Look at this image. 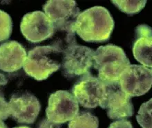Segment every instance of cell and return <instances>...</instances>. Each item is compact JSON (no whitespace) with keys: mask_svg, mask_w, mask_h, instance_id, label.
<instances>
[{"mask_svg":"<svg viewBox=\"0 0 152 128\" xmlns=\"http://www.w3.org/2000/svg\"><path fill=\"white\" fill-rule=\"evenodd\" d=\"M115 26L108 10L102 6H94L80 12L74 30L86 42H104L110 38Z\"/></svg>","mask_w":152,"mask_h":128,"instance_id":"cell-1","label":"cell"},{"mask_svg":"<svg viewBox=\"0 0 152 128\" xmlns=\"http://www.w3.org/2000/svg\"><path fill=\"white\" fill-rule=\"evenodd\" d=\"M129 65L125 52L119 46L108 44L94 51L93 66L98 71V78L104 84L119 81L122 72Z\"/></svg>","mask_w":152,"mask_h":128,"instance_id":"cell-2","label":"cell"},{"mask_svg":"<svg viewBox=\"0 0 152 128\" xmlns=\"http://www.w3.org/2000/svg\"><path fill=\"white\" fill-rule=\"evenodd\" d=\"M62 53L51 46H36L28 52L24 70L28 76L41 81L62 66Z\"/></svg>","mask_w":152,"mask_h":128,"instance_id":"cell-3","label":"cell"},{"mask_svg":"<svg viewBox=\"0 0 152 128\" xmlns=\"http://www.w3.org/2000/svg\"><path fill=\"white\" fill-rule=\"evenodd\" d=\"M94 50L85 46L73 44L62 53V74L66 79L82 77L90 73L94 64Z\"/></svg>","mask_w":152,"mask_h":128,"instance_id":"cell-4","label":"cell"},{"mask_svg":"<svg viewBox=\"0 0 152 128\" xmlns=\"http://www.w3.org/2000/svg\"><path fill=\"white\" fill-rule=\"evenodd\" d=\"M105 85L106 94L100 106L107 110L109 118L122 120L132 117L134 114V108L131 96L122 90L119 81Z\"/></svg>","mask_w":152,"mask_h":128,"instance_id":"cell-5","label":"cell"},{"mask_svg":"<svg viewBox=\"0 0 152 128\" xmlns=\"http://www.w3.org/2000/svg\"><path fill=\"white\" fill-rule=\"evenodd\" d=\"M79 112V103L66 90H58L50 95L46 110L47 119L56 124L71 121Z\"/></svg>","mask_w":152,"mask_h":128,"instance_id":"cell-6","label":"cell"},{"mask_svg":"<svg viewBox=\"0 0 152 128\" xmlns=\"http://www.w3.org/2000/svg\"><path fill=\"white\" fill-rule=\"evenodd\" d=\"M46 15L54 26L55 31L75 33L74 26L80 8L75 1H48L43 6Z\"/></svg>","mask_w":152,"mask_h":128,"instance_id":"cell-7","label":"cell"},{"mask_svg":"<svg viewBox=\"0 0 152 128\" xmlns=\"http://www.w3.org/2000/svg\"><path fill=\"white\" fill-rule=\"evenodd\" d=\"M78 103L85 108L100 106L106 94V85L90 73L80 77L71 89Z\"/></svg>","mask_w":152,"mask_h":128,"instance_id":"cell-8","label":"cell"},{"mask_svg":"<svg viewBox=\"0 0 152 128\" xmlns=\"http://www.w3.org/2000/svg\"><path fill=\"white\" fill-rule=\"evenodd\" d=\"M122 90L131 97L145 95L152 86V72L140 65H129L120 77Z\"/></svg>","mask_w":152,"mask_h":128,"instance_id":"cell-9","label":"cell"},{"mask_svg":"<svg viewBox=\"0 0 152 128\" xmlns=\"http://www.w3.org/2000/svg\"><path fill=\"white\" fill-rule=\"evenodd\" d=\"M20 29L26 40L33 43L50 39L55 32L51 21L40 10L25 14L21 22Z\"/></svg>","mask_w":152,"mask_h":128,"instance_id":"cell-10","label":"cell"},{"mask_svg":"<svg viewBox=\"0 0 152 128\" xmlns=\"http://www.w3.org/2000/svg\"><path fill=\"white\" fill-rule=\"evenodd\" d=\"M8 104L10 116L20 124H32L41 110L39 100L28 92L13 94Z\"/></svg>","mask_w":152,"mask_h":128,"instance_id":"cell-11","label":"cell"},{"mask_svg":"<svg viewBox=\"0 0 152 128\" xmlns=\"http://www.w3.org/2000/svg\"><path fill=\"white\" fill-rule=\"evenodd\" d=\"M26 52L18 41H10L0 45V70L14 72L24 67Z\"/></svg>","mask_w":152,"mask_h":128,"instance_id":"cell-12","label":"cell"},{"mask_svg":"<svg viewBox=\"0 0 152 128\" xmlns=\"http://www.w3.org/2000/svg\"><path fill=\"white\" fill-rule=\"evenodd\" d=\"M133 54L142 66L152 68V33L145 35H136L133 46Z\"/></svg>","mask_w":152,"mask_h":128,"instance_id":"cell-13","label":"cell"},{"mask_svg":"<svg viewBox=\"0 0 152 128\" xmlns=\"http://www.w3.org/2000/svg\"><path fill=\"white\" fill-rule=\"evenodd\" d=\"M99 120L92 113L79 112L69 123L68 128H98Z\"/></svg>","mask_w":152,"mask_h":128,"instance_id":"cell-14","label":"cell"},{"mask_svg":"<svg viewBox=\"0 0 152 128\" xmlns=\"http://www.w3.org/2000/svg\"><path fill=\"white\" fill-rule=\"evenodd\" d=\"M146 0L144 1H117L113 0L111 3L114 4L120 10L128 15H134L138 14L145 8L147 4Z\"/></svg>","mask_w":152,"mask_h":128,"instance_id":"cell-15","label":"cell"},{"mask_svg":"<svg viewBox=\"0 0 152 128\" xmlns=\"http://www.w3.org/2000/svg\"><path fill=\"white\" fill-rule=\"evenodd\" d=\"M136 120L142 128H152V98L141 105Z\"/></svg>","mask_w":152,"mask_h":128,"instance_id":"cell-16","label":"cell"},{"mask_svg":"<svg viewBox=\"0 0 152 128\" xmlns=\"http://www.w3.org/2000/svg\"><path fill=\"white\" fill-rule=\"evenodd\" d=\"M12 32L11 17L7 12L0 10V42L8 40Z\"/></svg>","mask_w":152,"mask_h":128,"instance_id":"cell-17","label":"cell"},{"mask_svg":"<svg viewBox=\"0 0 152 128\" xmlns=\"http://www.w3.org/2000/svg\"><path fill=\"white\" fill-rule=\"evenodd\" d=\"M9 116H10L9 104L3 96L0 95V120L5 121Z\"/></svg>","mask_w":152,"mask_h":128,"instance_id":"cell-18","label":"cell"},{"mask_svg":"<svg viewBox=\"0 0 152 128\" xmlns=\"http://www.w3.org/2000/svg\"><path fill=\"white\" fill-rule=\"evenodd\" d=\"M108 128H134L129 121H126L125 119L122 120H118L115 122L111 123Z\"/></svg>","mask_w":152,"mask_h":128,"instance_id":"cell-19","label":"cell"},{"mask_svg":"<svg viewBox=\"0 0 152 128\" xmlns=\"http://www.w3.org/2000/svg\"><path fill=\"white\" fill-rule=\"evenodd\" d=\"M61 125L59 124H56V123H53L50 122L46 119H43L38 124L37 128H60Z\"/></svg>","mask_w":152,"mask_h":128,"instance_id":"cell-20","label":"cell"},{"mask_svg":"<svg viewBox=\"0 0 152 128\" xmlns=\"http://www.w3.org/2000/svg\"><path fill=\"white\" fill-rule=\"evenodd\" d=\"M8 83V79L5 75L0 72V88L5 86Z\"/></svg>","mask_w":152,"mask_h":128,"instance_id":"cell-21","label":"cell"},{"mask_svg":"<svg viewBox=\"0 0 152 128\" xmlns=\"http://www.w3.org/2000/svg\"><path fill=\"white\" fill-rule=\"evenodd\" d=\"M0 128H8L5 123L3 122V121L1 120H0Z\"/></svg>","mask_w":152,"mask_h":128,"instance_id":"cell-22","label":"cell"},{"mask_svg":"<svg viewBox=\"0 0 152 128\" xmlns=\"http://www.w3.org/2000/svg\"><path fill=\"white\" fill-rule=\"evenodd\" d=\"M14 128H30L27 126H20V127H14Z\"/></svg>","mask_w":152,"mask_h":128,"instance_id":"cell-23","label":"cell"},{"mask_svg":"<svg viewBox=\"0 0 152 128\" xmlns=\"http://www.w3.org/2000/svg\"><path fill=\"white\" fill-rule=\"evenodd\" d=\"M150 70H151V72H152V68H151V69H150Z\"/></svg>","mask_w":152,"mask_h":128,"instance_id":"cell-24","label":"cell"}]
</instances>
